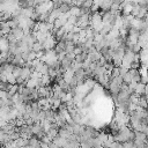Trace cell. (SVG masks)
Instances as JSON below:
<instances>
[{"label": "cell", "instance_id": "obj_1", "mask_svg": "<svg viewBox=\"0 0 148 148\" xmlns=\"http://www.w3.org/2000/svg\"><path fill=\"white\" fill-rule=\"evenodd\" d=\"M10 34L14 36L15 39L20 40V39H22L23 36H24V29H23L22 27H17V28L12 29V30H10Z\"/></svg>", "mask_w": 148, "mask_h": 148}, {"label": "cell", "instance_id": "obj_2", "mask_svg": "<svg viewBox=\"0 0 148 148\" xmlns=\"http://www.w3.org/2000/svg\"><path fill=\"white\" fill-rule=\"evenodd\" d=\"M134 94H135L136 96H139V97L145 96V95H146V83H143V82L138 83V84H136V88H135V90H134Z\"/></svg>", "mask_w": 148, "mask_h": 148}, {"label": "cell", "instance_id": "obj_3", "mask_svg": "<svg viewBox=\"0 0 148 148\" xmlns=\"http://www.w3.org/2000/svg\"><path fill=\"white\" fill-rule=\"evenodd\" d=\"M45 133H46V135H47L51 140H53V139L59 134V127H56V128H54V127H51V128L47 130Z\"/></svg>", "mask_w": 148, "mask_h": 148}, {"label": "cell", "instance_id": "obj_4", "mask_svg": "<svg viewBox=\"0 0 148 148\" xmlns=\"http://www.w3.org/2000/svg\"><path fill=\"white\" fill-rule=\"evenodd\" d=\"M58 8L60 9V12H61L62 14H66V13H69V10H71L72 6H71V3H69V2H62Z\"/></svg>", "mask_w": 148, "mask_h": 148}, {"label": "cell", "instance_id": "obj_5", "mask_svg": "<svg viewBox=\"0 0 148 148\" xmlns=\"http://www.w3.org/2000/svg\"><path fill=\"white\" fill-rule=\"evenodd\" d=\"M87 60H88V53H84V52L75 57V62H79V64H84Z\"/></svg>", "mask_w": 148, "mask_h": 148}, {"label": "cell", "instance_id": "obj_6", "mask_svg": "<svg viewBox=\"0 0 148 148\" xmlns=\"http://www.w3.org/2000/svg\"><path fill=\"white\" fill-rule=\"evenodd\" d=\"M69 13H71V15H74V16H77L79 17L81 15V8L79 6H72Z\"/></svg>", "mask_w": 148, "mask_h": 148}, {"label": "cell", "instance_id": "obj_7", "mask_svg": "<svg viewBox=\"0 0 148 148\" xmlns=\"http://www.w3.org/2000/svg\"><path fill=\"white\" fill-rule=\"evenodd\" d=\"M75 49V43L73 42H66V53H73Z\"/></svg>", "mask_w": 148, "mask_h": 148}, {"label": "cell", "instance_id": "obj_8", "mask_svg": "<svg viewBox=\"0 0 148 148\" xmlns=\"http://www.w3.org/2000/svg\"><path fill=\"white\" fill-rule=\"evenodd\" d=\"M13 74H14V76L16 79H18L21 76V74H22V66H15L14 69H13Z\"/></svg>", "mask_w": 148, "mask_h": 148}, {"label": "cell", "instance_id": "obj_9", "mask_svg": "<svg viewBox=\"0 0 148 148\" xmlns=\"http://www.w3.org/2000/svg\"><path fill=\"white\" fill-rule=\"evenodd\" d=\"M123 80H124V83H127V84H130L131 82H132V75H131V73H130V71L123 76Z\"/></svg>", "mask_w": 148, "mask_h": 148}, {"label": "cell", "instance_id": "obj_10", "mask_svg": "<svg viewBox=\"0 0 148 148\" xmlns=\"http://www.w3.org/2000/svg\"><path fill=\"white\" fill-rule=\"evenodd\" d=\"M0 86H1V90H5V91H8L10 89V87H12V84L9 82H7V81H1Z\"/></svg>", "mask_w": 148, "mask_h": 148}, {"label": "cell", "instance_id": "obj_11", "mask_svg": "<svg viewBox=\"0 0 148 148\" xmlns=\"http://www.w3.org/2000/svg\"><path fill=\"white\" fill-rule=\"evenodd\" d=\"M94 5H95V1H94V0H86L81 7H84V8H90V9H91Z\"/></svg>", "mask_w": 148, "mask_h": 148}, {"label": "cell", "instance_id": "obj_12", "mask_svg": "<svg viewBox=\"0 0 148 148\" xmlns=\"http://www.w3.org/2000/svg\"><path fill=\"white\" fill-rule=\"evenodd\" d=\"M81 53H83V50H82V47L75 46V49H74V54H75V56H79V54H81Z\"/></svg>", "mask_w": 148, "mask_h": 148}, {"label": "cell", "instance_id": "obj_13", "mask_svg": "<svg viewBox=\"0 0 148 148\" xmlns=\"http://www.w3.org/2000/svg\"><path fill=\"white\" fill-rule=\"evenodd\" d=\"M49 147H50V148H61V147H60L59 145H57V143H56L53 140H52V141L49 143Z\"/></svg>", "mask_w": 148, "mask_h": 148}]
</instances>
